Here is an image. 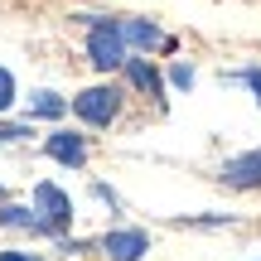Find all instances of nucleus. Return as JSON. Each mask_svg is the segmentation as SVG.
<instances>
[{
  "label": "nucleus",
  "mask_w": 261,
  "mask_h": 261,
  "mask_svg": "<svg viewBox=\"0 0 261 261\" xmlns=\"http://www.w3.org/2000/svg\"><path fill=\"white\" fill-rule=\"evenodd\" d=\"M121 34H126L130 48H145V54H150V48H169V39L160 34L150 19H121Z\"/></svg>",
  "instance_id": "obj_7"
},
{
  "label": "nucleus",
  "mask_w": 261,
  "mask_h": 261,
  "mask_svg": "<svg viewBox=\"0 0 261 261\" xmlns=\"http://www.w3.org/2000/svg\"><path fill=\"white\" fill-rule=\"evenodd\" d=\"M29 136H34L29 121H0V140H29Z\"/></svg>",
  "instance_id": "obj_11"
},
{
  "label": "nucleus",
  "mask_w": 261,
  "mask_h": 261,
  "mask_svg": "<svg viewBox=\"0 0 261 261\" xmlns=\"http://www.w3.org/2000/svg\"><path fill=\"white\" fill-rule=\"evenodd\" d=\"M169 83H174L179 92H189V87H194V68H189V63H174V68H169Z\"/></svg>",
  "instance_id": "obj_13"
},
{
  "label": "nucleus",
  "mask_w": 261,
  "mask_h": 261,
  "mask_svg": "<svg viewBox=\"0 0 261 261\" xmlns=\"http://www.w3.org/2000/svg\"><path fill=\"white\" fill-rule=\"evenodd\" d=\"M145 252H150V237L140 227H116V232L102 237V256L107 261H140Z\"/></svg>",
  "instance_id": "obj_4"
},
{
  "label": "nucleus",
  "mask_w": 261,
  "mask_h": 261,
  "mask_svg": "<svg viewBox=\"0 0 261 261\" xmlns=\"http://www.w3.org/2000/svg\"><path fill=\"white\" fill-rule=\"evenodd\" d=\"M44 150H48V160H58V165H68V169L87 165V140L73 136V130H54V136L44 140Z\"/></svg>",
  "instance_id": "obj_6"
},
{
  "label": "nucleus",
  "mask_w": 261,
  "mask_h": 261,
  "mask_svg": "<svg viewBox=\"0 0 261 261\" xmlns=\"http://www.w3.org/2000/svg\"><path fill=\"white\" fill-rule=\"evenodd\" d=\"M126 77H130V87L160 97V73H155V63H145V58H126Z\"/></svg>",
  "instance_id": "obj_9"
},
{
  "label": "nucleus",
  "mask_w": 261,
  "mask_h": 261,
  "mask_svg": "<svg viewBox=\"0 0 261 261\" xmlns=\"http://www.w3.org/2000/svg\"><path fill=\"white\" fill-rule=\"evenodd\" d=\"M232 83H247L256 92V102H261V68H242V73H232Z\"/></svg>",
  "instance_id": "obj_14"
},
{
  "label": "nucleus",
  "mask_w": 261,
  "mask_h": 261,
  "mask_svg": "<svg viewBox=\"0 0 261 261\" xmlns=\"http://www.w3.org/2000/svg\"><path fill=\"white\" fill-rule=\"evenodd\" d=\"M126 34H121V19H97L92 29H87V58H92L97 68H102V73H116V68H126Z\"/></svg>",
  "instance_id": "obj_1"
},
{
  "label": "nucleus",
  "mask_w": 261,
  "mask_h": 261,
  "mask_svg": "<svg viewBox=\"0 0 261 261\" xmlns=\"http://www.w3.org/2000/svg\"><path fill=\"white\" fill-rule=\"evenodd\" d=\"M223 179L227 189H261V150H247V155H232L223 165Z\"/></svg>",
  "instance_id": "obj_5"
},
{
  "label": "nucleus",
  "mask_w": 261,
  "mask_h": 261,
  "mask_svg": "<svg viewBox=\"0 0 261 261\" xmlns=\"http://www.w3.org/2000/svg\"><path fill=\"white\" fill-rule=\"evenodd\" d=\"M73 102H63L58 92H34L29 97V116H63Z\"/></svg>",
  "instance_id": "obj_10"
},
{
  "label": "nucleus",
  "mask_w": 261,
  "mask_h": 261,
  "mask_svg": "<svg viewBox=\"0 0 261 261\" xmlns=\"http://www.w3.org/2000/svg\"><path fill=\"white\" fill-rule=\"evenodd\" d=\"M0 227H19V232H48L39 208H19V203H5L0 208Z\"/></svg>",
  "instance_id": "obj_8"
},
{
  "label": "nucleus",
  "mask_w": 261,
  "mask_h": 261,
  "mask_svg": "<svg viewBox=\"0 0 261 261\" xmlns=\"http://www.w3.org/2000/svg\"><path fill=\"white\" fill-rule=\"evenodd\" d=\"M0 261H44L39 252H0Z\"/></svg>",
  "instance_id": "obj_15"
},
{
  "label": "nucleus",
  "mask_w": 261,
  "mask_h": 261,
  "mask_svg": "<svg viewBox=\"0 0 261 261\" xmlns=\"http://www.w3.org/2000/svg\"><path fill=\"white\" fill-rule=\"evenodd\" d=\"M121 102H126V92L116 83H97V87H83L73 97V116H83L87 126H112L121 116Z\"/></svg>",
  "instance_id": "obj_2"
},
{
  "label": "nucleus",
  "mask_w": 261,
  "mask_h": 261,
  "mask_svg": "<svg viewBox=\"0 0 261 261\" xmlns=\"http://www.w3.org/2000/svg\"><path fill=\"white\" fill-rule=\"evenodd\" d=\"M10 102H15V73L0 68V112H10Z\"/></svg>",
  "instance_id": "obj_12"
},
{
  "label": "nucleus",
  "mask_w": 261,
  "mask_h": 261,
  "mask_svg": "<svg viewBox=\"0 0 261 261\" xmlns=\"http://www.w3.org/2000/svg\"><path fill=\"white\" fill-rule=\"evenodd\" d=\"M34 208H39V218H44L48 237H58L68 223H73V198H68L58 184H34Z\"/></svg>",
  "instance_id": "obj_3"
}]
</instances>
